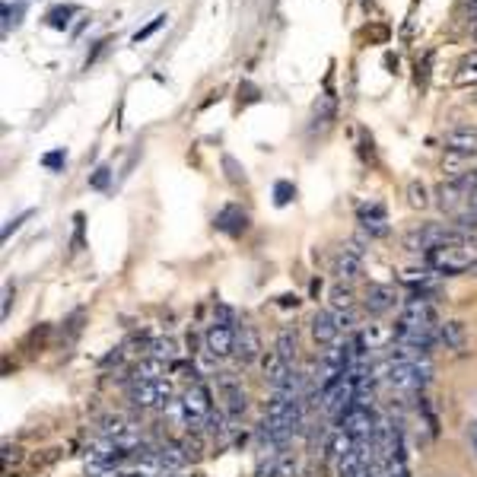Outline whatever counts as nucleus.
Instances as JSON below:
<instances>
[{"label":"nucleus","mask_w":477,"mask_h":477,"mask_svg":"<svg viewBox=\"0 0 477 477\" xmlns=\"http://www.w3.org/2000/svg\"><path fill=\"white\" fill-rule=\"evenodd\" d=\"M334 108H337L334 95H331V93H325L322 99L315 102V118H312V131H322V127H328V125H331Z\"/></svg>","instance_id":"nucleus-20"},{"label":"nucleus","mask_w":477,"mask_h":477,"mask_svg":"<svg viewBox=\"0 0 477 477\" xmlns=\"http://www.w3.org/2000/svg\"><path fill=\"white\" fill-rule=\"evenodd\" d=\"M426 264L439 274H471V268L477 264V242L465 238V242L433 248L426 251Z\"/></svg>","instance_id":"nucleus-1"},{"label":"nucleus","mask_w":477,"mask_h":477,"mask_svg":"<svg viewBox=\"0 0 477 477\" xmlns=\"http://www.w3.org/2000/svg\"><path fill=\"white\" fill-rule=\"evenodd\" d=\"M274 194H277V207H286V204L293 201V194H296V188H293L290 182H277Z\"/></svg>","instance_id":"nucleus-28"},{"label":"nucleus","mask_w":477,"mask_h":477,"mask_svg":"<svg viewBox=\"0 0 477 477\" xmlns=\"http://www.w3.org/2000/svg\"><path fill=\"white\" fill-rule=\"evenodd\" d=\"M439 340L449 347V350H465V344H468L465 325H461V322H446V325H439Z\"/></svg>","instance_id":"nucleus-16"},{"label":"nucleus","mask_w":477,"mask_h":477,"mask_svg":"<svg viewBox=\"0 0 477 477\" xmlns=\"http://www.w3.org/2000/svg\"><path fill=\"white\" fill-rule=\"evenodd\" d=\"M446 147L458 150V153H477V131H471V127H452V131H446Z\"/></svg>","instance_id":"nucleus-15"},{"label":"nucleus","mask_w":477,"mask_h":477,"mask_svg":"<svg viewBox=\"0 0 477 477\" xmlns=\"http://www.w3.org/2000/svg\"><path fill=\"white\" fill-rule=\"evenodd\" d=\"M465 233H458L455 226H446V223H426V226L414 229V233L404 236V248L407 251H433L442 248V245H455L465 242Z\"/></svg>","instance_id":"nucleus-2"},{"label":"nucleus","mask_w":477,"mask_h":477,"mask_svg":"<svg viewBox=\"0 0 477 477\" xmlns=\"http://www.w3.org/2000/svg\"><path fill=\"white\" fill-rule=\"evenodd\" d=\"M172 394H175V388L169 379H134L127 385L131 404L143 407V411H150V407H169L172 404Z\"/></svg>","instance_id":"nucleus-3"},{"label":"nucleus","mask_w":477,"mask_h":477,"mask_svg":"<svg viewBox=\"0 0 477 477\" xmlns=\"http://www.w3.org/2000/svg\"><path fill=\"white\" fill-rule=\"evenodd\" d=\"M340 331H344L340 328V315L334 309L315 312V318H312V337H315V344H322V347L337 344Z\"/></svg>","instance_id":"nucleus-8"},{"label":"nucleus","mask_w":477,"mask_h":477,"mask_svg":"<svg viewBox=\"0 0 477 477\" xmlns=\"http://www.w3.org/2000/svg\"><path fill=\"white\" fill-rule=\"evenodd\" d=\"M147 357H156V360H162V363H175L179 347H175L172 337H153L147 344Z\"/></svg>","instance_id":"nucleus-19"},{"label":"nucleus","mask_w":477,"mask_h":477,"mask_svg":"<svg viewBox=\"0 0 477 477\" xmlns=\"http://www.w3.org/2000/svg\"><path fill=\"white\" fill-rule=\"evenodd\" d=\"M360 4H366V6H369V4H372V0H360Z\"/></svg>","instance_id":"nucleus-33"},{"label":"nucleus","mask_w":477,"mask_h":477,"mask_svg":"<svg viewBox=\"0 0 477 477\" xmlns=\"http://www.w3.org/2000/svg\"><path fill=\"white\" fill-rule=\"evenodd\" d=\"M458 83H468V80H477V51H471L465 61L458 64V73H455Z\"/></svg>","instance_id":"nucleus-25"},{"label":"nucleus","mask_w":477,"mask_h":477,"mask_svg":"<svg viewBox=\"0 0 477 477\" xmlns=\"http://www.w3.org/2000/svg\"><path fill=\"white\" fill-rule=\"evenodd\" d=\"M407 204H411V207H417V210H424L426 207V188L420 185V182H411V185H407Z\"/></svg>","instance_id":"nucleus-26"},{"label":"nucleus","mask_w":477,"mask_h":477,"mask_svg":"<svg viewBox=\"0 0 477 477\" xmlns=\"http://www.w3.org/2000/svg\"><path fill=\"white\" fill-rule=\"evenodd\" d=\"M471 449H474V455H477V420L471 424Z\"/></svg>","instance_id":"nucleus-32"},{"label":"nucleus","mask_w":477,"mask_h":477,"mask_svg":"<svg viewBox=\"0 0 477 477\" xmlns=\"http://www.w3.org/2000/svg\"><path fill=\"white\" fill-rule=\"evenodd\" d=\"M274 350L281 353V357L286 360V363L293 366V360H296V350H299V340H296V331L293 328H283L281 334H277V340H274Z\"/></svg>","instance_id":"nucleus-21"},{"label":"nucleus","mask_w":477,"mask_h":477,"mask_svg":"<svg viewBox=\"0 0 477 477\" xmlns=\"http://www.w3.org/2000/svg\"><path fill=\"white\" fill-rule=\"evenodd\" d=\"M166 369H169V363H162L156 357H143L137 363V369H134V379H162Z\"/></svg>","instance_id":"nucleus-22"},{"label":"nucleus","mask_w":477,"mask_h":477,"mask_svg":"<svg viewBox=\"0 0 477 477\" xmlns=\"http://www.w3.org/2000/svg\"><path fill=\"white\" fill-rule=\"evenodd\" d=\"M245 226H248V216H245V210L236 207V204H229V207H223L220 214H216V229H223V233L238 236Z\"/></svg>","instance_id":"nucleus-13"},{"label":"nucleus","mask_w":477,"mask_h":477,"mask_svg":"<svg viewBox=\"0 0 477 477\" xmlns=\"http://www.w3.org/2000/svg\"><path fill=\"white\" fill-rule=\"evenodd\" d=\"M363 245L360 242H347L344 248L337 251V261H334V274L340 277V281H357L360 274H363Z\"/></svg>","instance_id":"nucleus-7"},{"label":"nucleus","mask_w":477,"mask_h":477,"mask_svg":"<svg viewBox=\"0 0 477 477\" xmlns=\"http://www.w3.org/2000/svg\"><path fill=\"white\" fill-rule=\"evenodd\" d=\"M258 353H261V337H258V331L251 328V325L236 328V357L242 360V363H255Z\"/></svg>","instance_id":"nucleus-11"},{"label":"nucleus","mask_w":477,"mask_h":477,"mask_svg":"<svg viewBox=\"0 0 477 477\" xmlns=\"http://www.w3.org/2000/svg\"><path fill=\"white\" fill-rule=\"evenodd\" d=\"M468 162H471V153H458V150H449V153L442 156V172H446L449 179H461L465 172H471V169H468Z\"/></svg>","instance_id":"nucleus-17"},{"label":"nucleus","mask_w":477,"mask_h":477,"mask_svg":"<svg viewBox=\"0 0 477 477\" xmlns=\"http://www.w3.org/2000/svg\"><path fill=\"white\" fill-rule=\"evenodd\" d=\"M64 159H67V156H64V150H54V153H48L42 162H45L48 169H61V166H64Z\"/></svg>","instance_id":"nucleus-29"},{"label":"nucleus","mask_w":477,"mask_h":477,"mask_svg":"<svg viewBox=\"0 0 477 477\" xmlns=\"http://www.w3.org/2000/svg\"><path fill=\"white\" fill-rule=\"evenodd\" d=\"M204 344H207V353L216 360L229 357V353H236V328L226 322H214L204 334Z\"/></svg>","instance_id":"nucleus-6"},{"label":"nucleus","mask_w":477,"mask_h":477,"mask_svg":"<svg viewBox=\"0 0 477 477\" xmlns=\"http://www.w3.org/2000/svg\"><path fill=\"white\" fill-rule=\"evenodd\" d=\"M328 309L334 312H353V290H350V283H334L331 290H328Z\"/></svg>","instance_id":"nucleus-18"},{"label":"nucleus","mask_w":477,"mask_h":477,"mask_svg":"<svg viewBox=\"0 0 477 477\" xmlns=\"http://www.w3.org/2000/svg\"><path fill=\"white\" fill-rule=\"evenodd\" d=\"M166 19H169V16H156V19H150V23L143 26V29L134 32V42H137V45H140V42H147V38L153 36L156 29H162V26H166Z\"/></svg>","instance_id":"nucleus-27"},{"label":"nucleus","mask_w":477,"mask_h":477,"mask_svg":"<svg viewBox=\"0 0 477 477\" xmlns=\"http://www.w3.org/2000/svg\"><path fill=\"white\" fill-rule=\"evenodd\" d=\"M73 13H77V6H73V4L54 6V10L45 16V23L51 26V29H67V26H70V16H73Z\"/></svg>","instance_id":"nucleus-23"},{"label":"nucleus","mask_w":477,"mask_h":477,"mask_svg":"<svg viewBox=\"0 0 477 477\" xmlns=\"http://www.w3.org/2000/svg\"><path fill=\"white\" fill-rule=\"evenodd\" d=\"M360 223H363L366 233L372 236H385L388 226H385V207L382 204H369V207H360Z\"/></svg>","instance_id":"nucleus-14"},{"label":"nucleus","mask_w":477,"mask_h":477,"mask_svg":"<svg viewBox=\"0 0 477 477\" xmlns=\"http://www.w3.org/2000/svg\"><path fill=\"white\" fill-rule=\"evenodd\" d=\"M363 305H366V312H372V315H382V312H388V309L398 305V293H394V286H388V283H369L366 286Z\"/></svg>","instance_id":"nucleus-10"},{"label":"nucleus","mask_w":477,"mask_h":477,"mask_svg":"<svg viewBox=\"0 0 477 477\" xmlns=\"http://www.w3.org/2000/svg\"><path fill=\"white\" fill-rule=\"evenodd\" d=\"M261 366H264V382H268V385L274 388V392H283V388L290 385V379H293V366L286 363V360H283L277 350H268V353H264Z\"/></svg>","instance_id":"nucleus-9"},{"label":"nucleus","mask_w":477,"mask_h":477,"mask_svg":"<svg viewBox=\"0 0 477 477\" xmlns=\"http://www.w3.org/2000/svg\"><path fill=\"white\" fill-rule=\"evenodd\" d=\"M182 407H185V417H188V429H201L207 424V417L214 414V401H210L207 385H191L185 394H182Z\"/></svg>","instance_id":"nucleus-4"},{"label":"nucleus","mask_w":477,"mask_h":477,"mask_svg":"<svg viewBox=\"0 0 477 477\" xmlns=\"http://www.w3.org/2000/svg\"><path fill=\"white\" fill-rule=\"evenodd\" d=\"M26 216H29V214H23V216H16V220H10V226H4V238H10V233H13V229H19V223H23Z\"/></svg>","instance_id":"nucleus-31"},{"label":"nucleus","mask_w":477,"mask_h":477,"mask_svg":"<svg viewBox=\"0 0 477 477\" xmlns=\"http://www.w3.org/2000/svg\"><path fill=\"white\" fill-rule=\"evenodd\" d=\"M458 233H465V236H471L477 233V210L474 207H468V210H461L458 216H455V223H452Z\"/></svg>","instance_id":"nucleus-24"},{"label":"nucleus","mask_w":477,"mask_h":477,"mask_svg":"<svg viewBox=\"0 0 477 477\" xmlns=\"http://www.w3.org/2000/svg\"><path fill=\"white\" fill-rule=\"evenodd\" d=\"M108 175H112V172H108V166L95 169V175L90 179V185H93V188H105V185H108Z\"/></svg>","instance_id":"nucleus-30"},{"label":"nucleus","mask_w":477,"mask_h":477,"mask_svg":"<svg viewBox=\"0 0 477 477\" xmlns=\"http://www.w3.org/2000/svg\"><path fill=\"white\" fill-rule=\"evenodd\" d=\"M376 414H372V407H363V404H353L350 411L340 417V429H344L347 436H353V439H372L376 436Z\"/></svg>","instance_id":"nucleus-5"},{"label":"nucleus","mask_w":477,"mask_h":477,"mask_svg":"<svg viewBox=\"0 0 477 477\" xmlns=\"http://www.w3.org/2000/svg\"><path fill=\"white\" fill-rule=\"evenodd\" d=\"M220 394H223V411H226V417H242L245 414V392H242V385H238L236 379H223L220 382Z\"/></svg>","instance_id":"nucleus-12"}]
</instances>
